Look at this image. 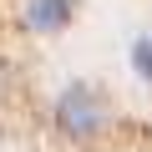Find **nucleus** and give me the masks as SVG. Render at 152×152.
<instances>
[{
  "label": "nucleus",
  "instance_id": "nucleus-1",
  "mask_svg": "<svg viewBox=\"0 0 152 152\" xmlns=\"http://www.w3.org/2000/svg\"><path fill=\"white\" fill-rule=\"evenodd\" d=\"M112 122V102L91 86V81H71L61 96H56V127L71 137V142H91L102 137Z\"/></svg>",
  "mask_w": 152,
  "mask_h": 152
},
{
  "label": "nucleus",
  "instance_id": "nucleus-3",
  "mask_svg": "<svg viewBox=\"0 0 152 152\" xmlns=\"http://www.w3.org/2000/svg\"><path fill=\"white\" fill-rule=\"evenodd\" d=\"M132 71L152 86V36H137V41H132Z\"/></svg>",
  "mask_w": 152,
  "mask_h": 152
},
{
  "label": "nucleus",
  "instance_id": "nucleus-2",
  "mask_svg": "<svg viewBox=\"0 0 152 152\" xmlns=\"http://www.w3.org/2000/svg\"><path fill=\"white\" fill-rule=\"evenodd\" d=\"M76 20V0H26V26L36 36H56Z\"/></svg>",
  "mask_w": 152,
  "mask_h": 152
}]
</instances>
